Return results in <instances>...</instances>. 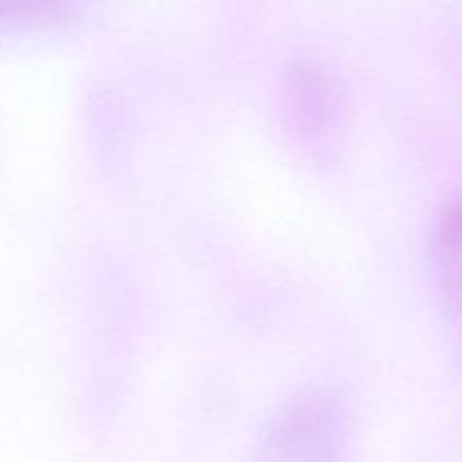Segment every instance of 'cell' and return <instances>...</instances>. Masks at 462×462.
Returning <instances> with one entry per match:
<instances>
[{
  "instance_id": "1",
  "label": "cell",
  "mask_w": 462,
  "mask_h": 462,
  "mask_svg": "<svg viewBox=\"0 0 462 462\" xmlns=\"http://www.w3.org/2000/svg\"><path fill=\"white\" fill-rule=\"evenodd\" d=\"M431 260L447 325L462 356V199L451 201L438 217Z\"/></svg>"
}]
</instances>
